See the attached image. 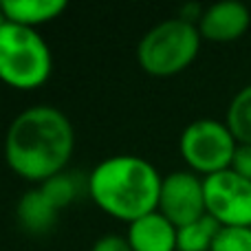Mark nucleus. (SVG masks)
<instances>
[{
    "instance_id": "nucleus-1",
    "label": "nucleus",
    "mask_w": 251,
    "mask_h": 251,
    "mask_svg": "<svg viewBox=\"0 0 251 251\" xmlns=\"http://www.w3.org/2000/svg\"><path fill=\"white\" fill-rule=\"evenodd\" d=\"M73 148V126L62 110L53 106H31L9 126L4 159L18 176L44 183L64 172Z\"/></svg>"
},
{
    "instance_id": "nucleus-2",
    "label": "nucleus",
    "mask_w": 251,
    "mask_h": 251,
    "mask_svg": "<svg viewBox=\"0 0 251 251\" xmlns=\"http://www.w3.org/2000/svg\"><path fill=\"white\" fill-rule=\"evenodd\" d=\"M156 168L132 154H119L101 161L88 174V194L106 214L134 223L156 212L161 196Z\"/></svg>"
},
{
    "instance_id": "nucleus-3",
    "label": "nucleus",
    "mask_w": 251,
    "mask_h": 251,
    "mask_svg": "<svg viewBox=\"0 0 251 251\" xmlns=\"http://www.w3.org/2000/svg\"><path fill=\"white\" fill-rule=\"evenodd\" d=\"M51 66V49L38 31L7 22L0 31V79L13 88L29 91L47 82Z\"/></svg>"
},
{
    "instance_id": "nucleus-4",
    "label": "nucleus",
    "mask_w": 251,
    "mask_h": 251,
    "mask_svg": "<svg viewBox=\"0 0 251 251\" xmlns=\"http://www.w3.org/2000/svg\"><path fill=\"white\" fill-rule=\"evenodd\" d=\"M201 49V31L196 25L170 18L154 25L137 47V60L146 73L170 77L194 62Z\"/></svg>"
},
{
    "instance_id": "nucleus-5",
    "label": "nucleus",
    "mask_w": 251,
    "mask_h": 251,
    "mask_svg": "<svg viewBox=\"0 0 251 251\" xmlns=\"http://www.w3.org/2000/svg\"><path fill=\"white\" fill-rule=\"evenodd\" d=\"M178 148L190 168L209 176L231 168L238 141L227 124L216 119H196L183 130Z\"/></svg>"
},
{
    "instance_id": "nucleus-6",
    "label": "nucleus",
    "mask_w": 251,
    "mask_h": 251,
    "mask_svg": "<svg viewBox=\"0 0 251 251\" xmlns=\"http://www.w3.org/2000/svg\"><path fill=\"white\" fill-rule=\"evenodd\" d=\"M205 207L223 227H251V181L234 170L209 174L203 181Z\"/></svg>"
},
{
    "instance_id": "nucleus-7",
    "label": "nucleus",
    "mask_w": 251,
    "mask_h": 251,
    "mask_svg": "<svg viewBox=\"0 0 251 251\" xmlns=\"http://www.w3.org/2000/svg\"><path fill=\"white\" fill-rule=\"evenodd\" d=\"M159 209L174 227H185L207 214L205 187L192 172H172L161 183Z\"/></svg>"
},
{
    "instance_id": "nucleus-8",
    "label": "nucleus",
    "mask_w": 251,
    "mask_h": 251,
    "mask_svg": "<svg viewBox=\"0 0 251 251\" xmlns=\"http://www.w3.org/2000/svg\"><path fill=\"white\" fill-rule=\"evenodd\" d=\"M249 9L238 0H223L205 9L199 22L201 38L212 42H234L249 29Z\"/></svg>"
},
{
    "instance_id": "nucleus-9",
    "label": "nucleus",
    "mask_w": 251,
    "mask_h": 251,
    "mask_svg": "<svg viewBox=\"0 0 251 251\" xmlns=\"http://www.w3.org/2000/svg\"><path fill=\"white\" fill-rule=\"evenodd\" d=\"M128 243L132 251H174L176 249V227L161 212H152L130 223Z\"/></svg>"
},
{
    "instance_id": "nucleus-10",
    "label": "nucleus",
    "mask_w": 251,
    "mask_h": 251,
    "mask_svg": "<svg viewBox=\"0 0 251 251\" xmlns=\"http://www.w3.org/2000/svg\"><path fill=\"white\" fill-rule=\"evenodd\" d=\"M57 212L60 209L44 196L40 190H29L20 196L16 207V216L20 227L31 236H44L55 227L57 223Z\"/></svg>"
},
{
    "instance_id": "nucleus-11",
    "label": "nucleus",
    "mask_w": 251,
    "mask_h": 251,
    "mask_svg": "<svg viewBox=\"0 0 251 251\" xmlns=\"http://www.w3.org/2000/svg\"><path fill=\"white\" fill-rule=\"evenodd\" d=\"M0 9L9 22L31 26L57 18L66 9L64 0H0Z\"/></svg>"
},
{
    "instance_id": "nucleus-12",
    "label": "nucleus",
    "mask_w": 251,
    "mask_h": 251,
    "mask_svg": "<svg viewBox=\"0 0 251 251\" xmlns=\"http://www.w3.org/2000/svg\"><path fill=\"white\" fill-rule=\"evenodd\" d=\"M221 223L214 216L205 214L203 218L176 229V249L178 251H212V245L221 231Z\"/></svg>"
},
{
    "instance_id": "nucleus-13",
    "label": "nucleus",
    "mask_w": 251,
    "mask_h": 251,
    "mask_svg": "<svg viewBox=\"0 0 251 251\" xmlns=\"http://www.w3.org/2000/svg\"><path fill=\"white\" fill-rule=\"evenodd\" d=\"M40 190L44 192V196H47L57 209H62L73 203L84 190H88V178H86V183H84L79 172H60V174H55V176L47 178V181L40 185Z\"/></svg>"
},
{
    "instance_id": "nucleus-14",
    "label": "nucleus",
    "mask_w": 251,
    "mask_h": 251,
    "mask_svg": "<svg viewBox=\"0 0 251 251\" xmlns=\"http://www.w3.org/2000/svg\"><path fill=\"white\" fill-rule=\"evenodd\" d=\"M227 128L231 130L238 143L251 146V84L231 100L227 110Z\"/></svg>"
},
{
    "instance_id": "nucleus-15",
    "label": "nucleus",
    "mask_w": 251,
    "mask_h": 251,
    "mask_svg": "<svg viewBox=\"0 0 251 251\" xmlns=\"http://www.w3.org/2000/svg\"><path fill=\"white\" fill-rule=\"evenodd\" d=\"M212 251H251V227H221Z\"/></svg>"
},
{
    "instance_id": "nucleus-16",
    "label": "nucleus",
    "mask_w": 251,
    "mask_h": 251,
    "mask_svg": "<svg viewBox=\"0 0 251 251\" xmlns=\"http://www.w3.org/2000/svg\"><path fill=\"white\" fill-rule=\"evenodd\" d=\"M229 170H234L236 174H240L243 178L251 181V146L249 143H238Z\"/></svg>"
},
{
    "instance_id": "nucleus-17",
    "label": "nucleus",
    "mask_w": 251,
    "mask_h": 251,
    "mask_svg": "<svg viewBox=\"0 0 251 251\" xmlns=\"http://www.w3.org/2000/svg\"><path fill=\"white\" fill-rule=\"evenodd\" d=\"M91 251H132L128 238H122V236H104L100 238L95 245H93Z\"/></svg>"
},
{
    "instance_id": "nucleus-18",
    "label": "nucleus",
    "mask_w": 251,
    "mask_h": 251,
    "mask_svg": "<svg viewBox=\"0 0 251 251\" xmlns=\"http://www.w3.org/2000/svg\"><path fill=\"white\" fill-rule=\"evenodd\" d=\"M205 9L201 7L199 2H190V4H183L181 11H178V18L185 22H190V25H196V22H201V18H203ZM199 26V25H196Z\"/></svg>"
},
{
    "instance_id": "nucleus-19",
    "label": "nucleus",
    "mask_w": 251,
    "mask_h": 251,
    "mask_svg": "<svg viewBox=\"0 0 251 251\" xmlns=\"http://www.w3.org/2000/svg\"><path fill=\"white\" fill-rule=\"evenodd\" d=\"M7 16H4V13H2V9H0V31H2L4 29V26H7Z\"/></svg>"
}]
</instances>
